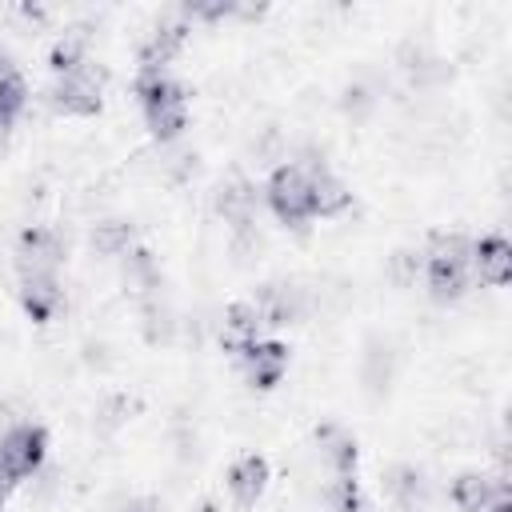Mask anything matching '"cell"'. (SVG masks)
<instances>
[{"label":"cell","instance_id":"4","mask_svg":"<svg viewBox=\"0 0 512 512\" xmlns=\"http://www.w3.org/2000/svg\"><path fill=\"white\" fill-rule=\"evenodd\" d=\"M44 456H48L44 424L20 420L0 432V504L12 496V488H20L28 476H36L44 468Z\"/></svg>","mask_w":512,"mask_h":512},{"label":"cell","instance_id":"7","mask_svg":"<svg viewBox=\"0 0 512 512\" xmlns=\"http://www.w3.org/2000/svg\"><path fill=\"white\" fill-rule=\"evenodd\" d=\"M232 360H236L240 376H244L252 388L268 392V388H276V384L284 380V372H288V364H292V352H288V344H284V340L256 336L252 344L236 348V352H232Z\"/></svg>","mask_w":512,"mask_h":512},{"label":"cell","instance_id":"10","mask_svg":"<svg viewBox=\"0 0 512 512\" xmlns=\"http://www.w3.org/2000/svg\"><path fill=\"white\" fill-rule=\"evenodd\" d=\"M468 264H472V280H480L488 288H504L508 276H512V244L496 232L476 236L472 252H468Z\"/></svg>","mask_w":512,"mask_h":512},{"label":"cell","instance_id":"2","mask_svg":"<svg viewBox=\"0 0 512 512\" xmlns=\"http://www.w3.org/2000/svg\"><path fill=\"white\" fill-rule=\"evenodd\" d=\"M420 252H424V272L420 276L428 284V296L436 304H456L472 288V264H468L472 240L460 236V232H432Z\"/></svg>","mask_w":512,"mask_h":512},{"label":"cell","instance_id":"18","mask_svg":"<svg viewBox=\"0 0 512 512\" xmlns=\"http://www.w3.org/2000/svg\"><path fill=\"white\" fill-rule=\"evenodd\" d=\"M380 484H384V496H388L396 508H404V512H412V508L424 500V472H420L416 464H392Z\"/></svg>","mask_w":512,"mask_h":512},{"label":"cell","instance_id":"16","mask_svg":"<svg viewBox=\"0 0 512 512\" xmlns=\"http://www.w3.org/2000/svg\"><path fill=\"white\" fill-rule=\"evenodd\" d=\"M500 484H508L504 472H500V476H488V472H460V476L452 480L448 496H452L456 512H484Z\"/></svg>","mask_w":512,"mask_h":512},{"label":"cell","instance_id":"21","mask_svg":"<svg viewBox=\"0 0 512 512\" xmlns=\"http://www.w3.org/2000/svg\"><path fill=\"white\" fill-rule=\"evenodd\" d=\"M120 264H124V280L132 284V288H140V292H152L156 284H160V268H156V260H152V252L148 248H132L128 256H120Z\"/></svg>","mask_w":512,"mask_h":512},{"label":"cell","instance_id":"13","mask_svg":"<svg viewBox=\"0 0 512 512\" xmlns=\"http://www.w3.org/2000/svg\"><path fill=\"white\" fill-rule=\"evenodd\" d=\"M216 208L224 216V224L240 236V232H252L256 228V212H260V192L248 184V180H232L220 188L216 196Z\"/></svg>","mask_w":512,"mask_h":512},{"label":"cell","instance_id":"3","mask_svg":"<svg viewBox=\"0 0 512 512\" xmlns=\"http://www.w3.org/2000/svg\"><path fill=\"white\" fill-rule=\"evenodd\" d=\"M312 160H284L264 180L260 200L284 228H308L316 220L312 216Z\"/></svg>","mask_w":512,"mask_h":512},{"label":"cell","instance_id":"23","mask_svg":"<svg viewBox=\"0 0 512 512\" xmlns=\"http://www.w3.org/2000/svg\"><path fill=\"white\" fill-rule=\"evenodd\" d=\"M420 272H424V252H420V248H400V252L392 256V276H396L400 284H416Z\"/></svg>","mask_w":512,"mask_h":512},{"label":"cell","instance_id":"8","mask_svg":"<svg viewBox=\"0 0 512 512\" xmlns=\"http://www.w3.org/2000/svg\"><path fill=\"white\" fill-rule=\"evenodd\" d=\"M252 308L260 312L264 328H284V324H296L308 312V292L296 280H268V284L256 288Z\"/></svg>","mask_w":512,"mask_h":512},{"label":"cell","instance_id":"12","mask_svg":"<svg viewBox=\"0 0 512 512\" xmlns=\"http://www.w3.org/2000/svg\"><path fill=\"white\" fill-rule=\"evenodd\" d=\"M316 444H320V456L328 464L332 476H356V464H360V444L356 436L344 428V424H320L316 428Z\"/></svg>","mask_w":512,"mask_h":512},{"label":"cell","instance_id":"20","mask_svg":"<svg viewBox=\"0 0 512 512\" xmlns=\"http://www.w3.org/2000/svg\"><path fill=\"white\" fill-rule=\"evenodd\" d=\"M88 244L96 256H108V260H120L136 248V228L128 220H96L92 232H88Z\"/></svg>","mask_w":512,"mask_h":512},{"label":"cell","instance_id":"19","mask_svg":"<svg viewBox=\"0 0 512 512\" xmlns=\"http://www.w3.org/2000/svg\"><path fill=\"white\" fill-rule=\"evenodd\" d=\"M24 108H28V84H24L20 68L0 52V132L12 128Z\"/></svg>","mask_w":512,"mask_h":512},{"label":"cell","instance_id":"17","mask_svg":"<svg viewBox=\"0 0 512 512\" xmlns=\"http://www.w3.org/2000/svg\"><path fill=\"white\" fill-rule=\"evenodd\" d=\"M256 336H264V320H260V312L252 308V300H236V304H228V312H224V328H220L224 348L236 352V348L252 344Z\"/></svg>","mask_w":512,"mask_h":512},{"label":"cell","instance_id":"22","mask_svg":"<svg viewBox=\"0 0 512 512\" xmlns=\"http://www.w3.org/2000/svg\"><path fill=\"white\" fill-rule=\"evenodd\" d=\"M324 500L332 512H368V500L356 476H332V484L324 488Z\"/></svg>","mask_w":512,"mask_h":512},{"label":"cell","instance_id":"11","mask_svg":"<svg viewBox=\"0 0 512 512\" xmlns=\"http://www.w3.org/2000/svg\"><path fill=\"white\" fill-rule=\"evenodd\" d=\"M268 476H272V468H268V460H264L260 452L236 456V460L228 464V480H224L228 492H232V500H236V508H252V504L264 496Z\"/></svg>","mask_w":512,"mask_h":512},{"label":"cell","instance_id":"9","mask_svg":"<svg viewBox=\"0 0 512 512\" xmlns=\"http://www.w3.org/2000/svg\"><path fill=\"white\" fill-rule=\"evenodd\" d=\"M188 32H192V24H188L184 12H172V16L156 20V28L136 48V68H168L176 60V52L184 48Z\"/></svg>","mask_w":512,"mask_h":512},{"label":"cell","instance_id":"14","mask_svg":"<svg viewBox=\"0 0 512 512\" xmlns=\"http://www.w3.org/2000/svg\"><path fill=\"white\" fill-rule=\"evenodd\" d=\"M348 204H352L348 184L324 160H312V216L316 220H332V216L348 212Z\"/></svg>","mask_w":512,"mask_h":512},{"label":"cell","instance_id":"6","mask_svg":"<svg viewBox=\"0 0 512 512\" xmlns=\"http://www.w3.org/2000/svg\"><path fill=\"white\" fill-rule=\"evenodd\" d=\"M12 256H16V280H24V276H60L68 244L52 224H28L16 236Z\"/></svg>","mask_w":512,"mask_h":512},{"label":"cell","instance_id":"1","mask_svg":"<svg viewBox=\"0 0 512 512\" xmlns=\"http://www.w3.org/2000/svg\"><path fill=\"white\" fill-rule=\"evenodd\" d=\"M132 92H136L144 128L160 144L180 140V132L188 128V88L168 68H136Z\"/></svg>","mask_w":512,"mask_h":512},{"label":"cell","instance_id":"25","mask_svg":"<svg viewBox=\"0 0 512 512\" xmlns=\"http://www.w3.org/2000/svg\"><path fill=\"white\" fill-rule=\"evenodd\" d=\"M124 512H160V508H156V500L140 496V500H128V504H124Z\"/></svg>","mask_w":512,"mask_h":512},{"label":"cell","instance_id":"5","mask_svg":"<svg viewBox=\"0 0 512 512\" xmlns=\"http://www.w3.org/2000/svg\"><path fill=\"white\" fill-rule=\"evenodd\" d=\"M48 104L64 116H96L100 104H104V72L92 60H84L80 68H68L60 76H52Z\"/></svg>","mask_w":512,"mask_h":512},{"label":"cell","instance_id":"24","mask_svg":"<svg viewBox=\"0 0 512 512\" xmlns=\"http://www.w3.org/2000/svg\"><path fill=\"white\" fill-rule=\"evenodd\" d=\"M484 512H512V492H508V484H500L496 488V496L488 500V508Z\"/></svg>","mask_w":512,"mask_h":512},{"label":"cell","instance_id":"15","mask_svg":"<svg viewBox=\"0 0 512 512\" xmlns=\"http://www.w3.org/2000/svg\"><path fill=\"white\" fill-rule=\"evenodd\" d=\"M20 284V304L24 312L36 320V324H48L60 304H64V288H60V276H24L16 280Z\"/></svg>","mask_w":512,"mask_h":512}]
</instances>
